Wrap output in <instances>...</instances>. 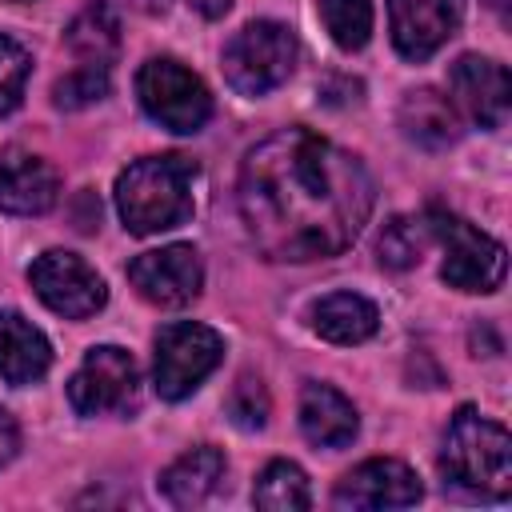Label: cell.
<instances>
[{"label":"cell","mask_w":512,"mask_h":512,"mask_svg":"<svg viewBox=\"0 0 512 512\" xmlns=\"http://www.w3.org/2000/svg\"><path fill=\"white\" fill-rule=\"evenodd\" d=\"M248 236L268 260H324L344 252L368 212L372 180L364 164L308 128L260 140L236 184Z\"/></svg>","instance_id":"1"},{"label":"cell","mask_w":512,"mask_h":512,"mask_svg":"<svg viewBox=\"0 0 512 512\" xmlns=\"http://www.w3.org/2000/svg\"><path fill=\"white\" fill-rule=\"evenodd\" d=\"M192 160L184 156H144L128 164L116 180V208L132 236H152L176 228L192 216Z\"/></svg>","instance_id":"2"},{"label":"cell","mask_w":512,"mask_h":512,"mask_svg":"<svg viewBox=\"0 0 512 512\" xmlns=\"http://www.w3.org/2000/svg\"><path fill=\"white\" fill-rule=\"evenodd\" d=\"M440 472L448 484L468 488L484 500H504L512 492V440L496 420L476 408H460L444 432Z\"/></svg>","instance_id":"3"},{"label":"cell","mask_w":512,"mask_h":512,"mask_svg":"<svg viewBox=\"0 0 512 512\" xmlns=\"http://www.w3.org/2000/svg\"><path fill=\"white\" fill-rule=\"evenodd\" d=\"M424 228L444 248V264H440L444 284H452L460 292H496L500 288V280L508 272V252L500 240L484 236L468 220L440 212V208H432L424 216Z\"/></svg>","instance_id":"4"},{"label":"cell","mask_w":512,"mask_h":512,"mask_svg":"<svg viewBox=\"0 0 512 512\" xmlns=\"http://www.w3.org/2000/svg\"><path fill=\"white\" fill-rule=\"evenodd\" d=\"M296 36L276 20H252L224 44V76L240 96H264L288 80Z\"/></svg>","instance_id":"5"},{"label":"cell","mask_w":512,"mask_h":512,"mask_svg":"<svg viewBox=\"0 0 512 512\" xmlns=\"http://www.w3.org/2000/svg\"><path fill=\"white\" fill-rule=\"evenodd\" d=\"M136 96L144 112L168 132H200L212 116V96L204 80L172 56H152L136 72Z\"/></svg>","instance_id":"6"},{"label":"cell","mask_w":512,"mask_h":512,"mask_svg":"<svg viewBox=\"0 0 512 512\" xmlns=\"http://www.w3.org/2000/svg\"><path fill=\"white\" fill-rule=\"evenodd\" d=\"M224 340L208 324L176 320L156 336V392L164 400H184L204 384V376L220 364Z\"/></svg>","instance_id":"7"},{"label":"cell","mask_w":512,"mask_h":512,"mask_svg":"<svg viewBox=\"0 0 512 512\" xmlns=\"http://www.w3.org/2000/svg\"><path fill=\"white\" fill-rule=\"evenodd\" d=\"M28 284L40 296L44 308H52L56 316H68V320L92 316L108 300V288H104L100 272L88 260H80L76 252H64V248H52V252L36 256L32 268H28Z\"/></svg>","instance_id":"8"},{"label":"cell","mask_w":512,"mask_h":512,"mask_svg":"<svg viewBox=\"0 0 512 512\" xmlns=\"http://www.w3.org/2000/svg\"><path fill=\"white\" fill-rule=\"evenodd\" d=\"M132 396H136V360H132V352H124L116 344L92 348L68 384V400L80 416L128 408Z\"/></svg>","instance_id":"9"},{"label":"cell","mask_w":512,"mask_h":512,"mask_svg":"<svg viewBox=\"0 0 512 512\" xmlns=\"http://www.w3.org/2000/svg\"><path fill=\"white\" fill-rule=\"evenodd\" d=\"M128 280L132 288L160 308H180L188 300H196L200 284H204V268L192 244H168L156 252H144L128 264Z\"/></svg>","instance_id":"10"},{"label":"cell","mask_w":512,"mask_h":512,"mask_svg":"<svg viewBox=\"0 0 512 512\" xmlns=\"http://www.w3.org/2000/svg\"><path fill=\"white\" fill-rule=\"evenodd\" d=\"M420 496H424L420 476L404 460H388V456L364 460L332 492L336 508H408Z\"/></svg>","instance_id":"11"},{"label":"cell","mask_w":512,"mask_h":512,"mask_svg":"<svg viewBox=\"0 0 512 512\" xmlns=\"http://www.w3.org/2000/svg\"><path fill=\"white\" fill-rule=\"evenodd\" d=\"M464 16V0H388L392 44L404 60H428Z\"/></svg>","instance_id":"12"},{"label":"cell","mask_w":512,"mask_h":512,"mask_svg":"<svg viewBox=\"0 0 512 512\" xmlns=\"http://www.w3.org/2000/svg\"><path fill=\"white\" fill-rule=\"evenodd\" d=\"M448 84H452L456 108H464L480 128H500L508 120L512 80H508L504 64H496L488 56H460L448 72Z\"/></svg>","instance_id":"13"},{"label":"cell","mask_w":512,"mask_h":512,"mask_svg":"<svg viewBox=\"0 0 512 512\" xmlns=\"http://www.w3.org/2000/svg\"><path fill=\"white\" fill-rule=\"evenodd\" d=\"M60 176L56 168L24 148H0V208L12 216H40L56 204Z\"/></svg>","instance_id":"14"},{"label":"cell","mask_w":512,"mask_h":512,"mask_svg":"<svg viewBox=\"0 0 512 512\" xmlns=\"http://www.w3.org/2000/svg\"><path fill=\"white\" fill-rule=\"evenodd\" d=\"M52 344L20 312H0V376L8 384H32L48 372Z\"/></svg>","instance_id":"15"},{"label":"cell","mask_w":512,"mask_h":512,"mask_svg":"<svg viewBox=\"0 0 512 512\" xmlns=\"http://www.w3.org/2000/svg\"><path fill=\"white\" fill-rule=\"evenodd\" d=\"M300 432L320 448H340L356 436V408L332 384H304L300 392Z\"/></svg>","instance_id":"16"},{"label":"cell","mask_w":512,"mask_h":512,"mask_svg":"<svg viewBox=\"0 0 512 512\" xmlns=\"http://www.w3.org/2000/svg\"><path fill=\"white\" fill-rule=\"evenodd\" d=\"M220 480H224V452L212 444H200L164 468L160 492L176 508H192V504H204L220 488Z\"/></svg>","instance_id":"17"},{"label":"cell","mask_w":512,"mask_h":512,"mask_svg":"<svg viewBox=\"0 0 512 512\" xmlns=\"http://www.w3.org/2000/svg\"><path fill=\"white\" fill-rule=\"evenodd\" d=\"M400 124L408 132V140L424 144V148H444L460 136V120H456V104L448 96H440L436 88H416L404 96L400 104Z\"/></svg>","instance_id":"18"},{"label":"cell","mask_w":512,"mask_h":512,"mask_svg":"<svg viewBox=\"0 0 512 512\" xmlns=\"http://www.w3.org/2000/svg\"><path fill=\"white\" fill-rule=\"evenodd\" d=\"M380 312L360 292H332L312 308V328L332 344H360L376 332Z\"/></svg>","instance_id":"19"},{"label":"cell","mask_w":512,"mask_h":512,"mask_svg":"<svg viewBox=\"0 0 512 512\" xmlns=\"http://www.w3.org/2000/svg\"><path fill=\"white\" fill-rule=\"evenodd\" d=\"M64 44L68 52L80 60V64H104L116 56V44H120V24L112 16L108 4H88L64 32Z\"/></svg>","instance_id":"20"},{"label":"cell","mask_w":512,"mask_h":512,"mask_svg":"<svg viewBox=\"0 0 512 512\" xmlns=\"http://www.w3.org/2000/svg\"><path fill=\"white\" fill-rule=\"evenodd\" d=\"M252 504L264 512H300L312 504L308 496V476L292 460H272L252 488Z\"/></svg>","instance_id":"21"},{"label":"cell","mask_w":512,"mask_h":512,"mask_svg":"<svg viewBox=\"0 0 512 512\" xmlns=\"http://www.w3.org/2000/svg\"><path fill=\"white\" fill-rule=\"evenodd\" d=\"M324 28L344 52H356L372 36V4L368 0H320Z\"/></svg>","instance_id":"22"},{"label":"cell","mask_w":512,"mask_h":512,"mask_svg":"<svg viewBox=\"0 0 512 512\" xmlns=\"http://www.w3.org/2000/svg\"><path fill=\"white\" fill-rule=\"evenodd\" d=\"M424 240H428L424 220L396 216V220L380 232V264H384V268H412V264L420 260Z\"/></svg>","instance_id":"23"},{"label":"cell","mask_w":512,"mask_h":512,"mask_svg":"<svg viewBox=\"0 0 512 512\" xmlns=\"http://www.w3.org/2000/svg\"><path fill=\"white\" fill-rule=\"evenodd\" d=\"M100 96H108V68L104 64H80L76 72H68L52 88L56 108H84V104H96Z\"/></svg>","instance_id":"24"},{"label":"cell","mask_w":512,"mask_h":512,"mask_svg":"<svg viewBox=\"0 0 512 512\" xmlns=\"http://www.w3.org/2000/svg\"><path fill=\"white\" fill-rule=\"evenodd\" d=\"M28 64H32L28 52L16 40L0 36V112H12L20 104L24 80H28Z\"/></svg>","instance_id":"25"},{"label":"cell","mask_w":512,"mask_h":512,"mask_svg":"<svg viewBox=\"0 0 512 512\" xmlns=\"http://www.w3.org/2000/svg\"><path fill=\"white\" fill-rule=\"evenodd\" d=\"M228 416L240 428H264L268 424V392L256 376H240L232 396H228Z\"/></svg>","instance_id":"26"},{"label":"cell","mask_w":512,"mask_h":512,"mask_svg":"<svg viewBox=\"0 0 512 512\" xmlns=\"http://www.w3.org/2000/svg\"><path fill=\"white\" fill-rule=\"evenodd\" d=\"M16 452H20V428H16V420L0 408V468H4Z\"/></svg>","instance_id":"27"},{"label":"cell","mask_w":512,"mask_h":512,"mask_svg":"<svg viewBox=\"0 0 512 512\" xmlns=\"http://www.w3.org/2000/svg\"><path fill=\"white\" fill-rule=\"evenodd\" d=\"M188 4H192V8H200L204 16H220V12H228V4H232V0H188Z\"/></svg>","instance_id":"28"}]
</instances>
